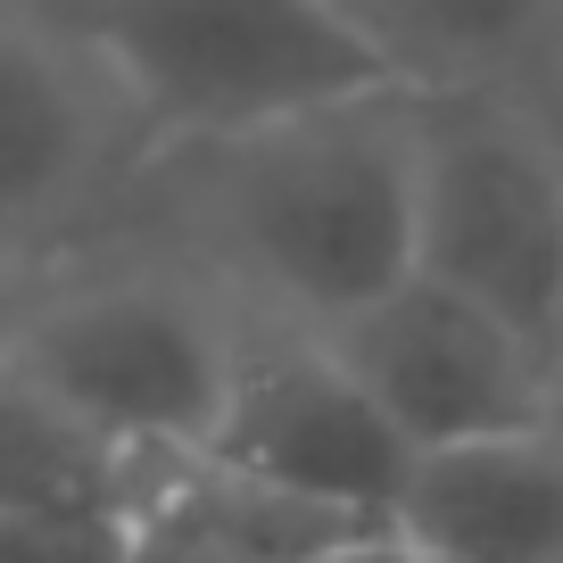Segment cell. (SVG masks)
<instances>
[{
  "instance_id": "1",
  "label": "cell",
  "mask_w": 563,
  "mask_h": 563,
  "mask_svg": "<svg viewBox=\"0 0 563 563\" xmlns=\"http://www.w3.org/2000/svg\"><path fill=\"white\" fill-rule=\"evenodd\" d=\"M100 232H141L265 332H332L415 265L406 91H349L265 124L158 141Z\"/></svg>"
},
{
  "instance_id": "2",
  "label": "cell",
  "mask_w": 563,
  "mask_h": 563,
  "mask_svg": "<svg viewBox=\"0 0 563 563\" xmlns=\"http://www.w3.org/2000/svg\"><path fill=\"white\" fill-rule=\"evenodd\" d=\"M249 340L257 323L141 232H91L25 265L9 299V373L158 464L208 448Z\"/></svg>"
},
{
  "instance_id": "3",
  "label": "cell",
  "mask_w": 563,
  "mask_h": 563,
  "mask_svg": "<svg viewBox=\"0 0 563 563\" xmlns=\"http://www.w3.org/2000/svg\"><path fill=\"white\" fill-rule=\"evenodd\" d=\"M42 9L100 58L150 150L389 84V67L356 42L332 0H42Z\"/></svg>"
},
{
  "instance_id": "4",
  "label": "cell",
  "mask_w": 563,
  "mask_h": 563,
  "mask_svg": "<svg viewBox=\"0 0 563 563\" xmlns=\"http://www.w3.org/2000/svg\"><path fill=\"white\" fill-rule=\"evenodd\" d=\"M415 274L448 282L563 365V108L530 91H406Z\"/></svg>"
},
{
  "instance_id": "5",
  "label": "cell",
  "mask_w": 563,
  "mask_h": 563,
  "mask_svg": "<svg viewBox=\"0 0 563 563\" xmlns=\"http://www.w3.org/2000/svg\"><path fill=\"white\" fill-rule=\"evenodd\" d=\"M150 133L100 58L42 9L0 0V265L58 257L117 216Z\"/></svg>"
},
{
  "instance_id": "6",
  "label": "cell",
  "mask_w": 563,
  "mask_h": 563,
  "mask_svg": "<svg viewBox=\"0 0 563 563\" xmlns=\"http://www.w3.org/2000/svg\"><path fill=\"white\" fill-rule=\"evenodd\" d=\"M191 464L299 497L340 522H389L415 448L398 440V422L373 406V389L332 356L323 332H265L257 323L224 415Z\"/></svg>"
},
{
  "instance_id": "7",
  "label": "cell",
  "mask_w": 563,
  "mask_h": 563,
  "mask_svg": "<svg viewBox=\"0 0 563 563\" xmlns=\"http://www.w3.org/2000/svg\"><path fill=\"white\" fill-rule=\"evenodd\" d=\"M332 356L373 389L398 440L448 448V440H489V431H522V422L563 415V365L530 332H514L506 316H489L481 299L448 290V282L406 265L382 299H365L356 316H340Z\"/></svg>"
},
{
  "instance_id": "8",
  "label": "cell",
  "mask_w": 563,
  "mask_h": 563,
  "mask_svg": "<svg viewBox=\"0 0 563 563\" xmlns=\"http://www.w3.org/2000/svg\"><path fill=\"white\" fill-rule=\"evenodd\" d=\"M389 530L440 563H563V415L422 448Z\"/></svg>"
},
{
  "instance_id": "9",
  "label": "cell",
  "mask_w": 563,
  "mask_h": 563,
  "mask_svg": "<svg viewBox=\"0 0 563 563\" xmlns=\"http://www.w3.org/2000/svg\"><path fill=\"white\" fill-rule=\"evenodd\" d=\"M406 91H530L563 108V0H332Z\"/></svg>"
},
{
  "instance_id": "10",
  "label": "cell",
  "mask_w": 563,
  "mask_h": 563,
  "mask_svg": "<svg viewBox=\"0 0 563 563\" xmlns=\"http://www.w3.org/2000/svg\"><path fill=\"white\" fill-rule=\"evenodd\" d=\"M183 464L108 440L25 373H0V514H150Z\"/></svg>"
},
{
  "instance_id": "11",
  "label": "cell",
  "mask_w": 563,
  "mask_h": 563,
  "mask_svg": "<svg viewBox=\"0 0 563 563\" xmlns=\"http://www.w3.org/2000/svg\"><path fill=\"white\" fill-rule=\"evenodd\" d=\"M141 514H0V563H133Z\"/></svg>"
},
{
  "instance_id": "12",
  "label": "cell",
  "mask_w": 563,
  "mask_h": 563,
  "mask_svg": "<svg viewBox=\"0 0 563 563\" xmlns=\"http://www.w3.org/2000/svg\"><path fill=\"white\" fill-rule=\"evenodd\" d=\"M133 563H241V555L208 530V514L183 497V473H175L166 497L133 522Z\"/></svg>"
},
{
  "instance_id": "13",
  "label": "cell",
  "mask_w": 563,
  "mask_h": 563,
  "mask_svg": "<svg viewBox=\"0 0 563 563\" xmlns=\"http://www.w3.org/2000/svg\"><path fill=\"white\" fill-rule=\"evenodd\" d=\"M299 563H440V555H422L398 530H365V539H340V547H323V555H299Z\"/></svg>"
},
{
  "instance_id": "14",
  "label": "cell",
  "mask_w": 563,
  "mask_h": 563,
  "mask_svg": "<svg viewBox=\"0 0 563 563\" xmlns=\"http://www.w3.org/2000/svg\"><path fill=\"white\" fill-rule=\"evenodd\" d=\"M9 299H18V274L0 265V373H9Z\"/></svg>"
}]
</instances>
